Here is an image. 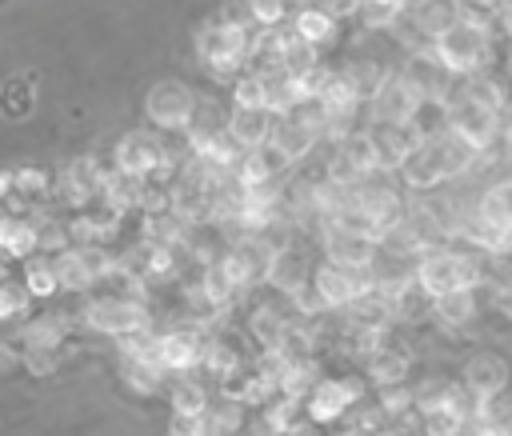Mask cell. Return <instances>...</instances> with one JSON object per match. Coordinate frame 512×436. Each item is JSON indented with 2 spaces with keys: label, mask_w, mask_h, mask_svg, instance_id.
<instances>
[{
  "label": "cell",
  "mask_w": 512,
  "mask_h": 436,
  "mask_svg": "<svg viewBox=\"0 0 512 436\" xmlns=\"http://www.w3.org/2000/svg\"><path fill=\"white\" fill-rule=\"evenodd\" d=\"M288 436H320V428H316V424H308V420H304V424H300V428H292V432H288Z\"/></svg>",
  "instance_id": "cell-36"
},
{
  "label": "cell",
  "mask_w": 512,
  "mask_h": 436,
  "mask_svg": "<svg viewBox=\"0 0 512 436\" xmlns=\"http://www.w3.org/2000/svg\"><path fill=\"white\" fill-rule=\"evenodd\" d=\"M400 72L412 80V88L420 92L424 104H444L448 92L456 88V76H452L432 52H424V56H408V60L400 64Z\"/></svg>",
  "instance_id": "cell-14"
},
{
  "label": "cell",
  "mask_w": 512,
  "mask_h": 436,
  "mask_svg": "<svg viewBox=\"0 0 512 436\" xmlns=\"http://www.w3.org/2000/svg\"><path fill=\"white\" fill-rule=\"evenodd\" d=\"M228 88H232V108H264V88L252 68H244L236 80H228Z\"/></svg>",
  "instance_id": "cell-30"
},
{
  "label": "cell",
  "mask_w": 512,
  "mask_h": 436,
  "mask_svg": "<svg viewBox=\"0 0 512 436\" xmlns=\"http://www.w3.org/2000/svg\"><path fill=\"white\" fill-rule=\"evenodd\" d=\"M496 128H500V144L508 148V156H512V96L504 100V108L496 112Z\"/></svg>",
  "instance_id": "cell-34"
},
{
  "label": "cell",
  "mask_w": 512,
  "mask_h": 436,
  "mask_svg": "<svg viewBox=\"0 0 512 436\" xmlns=\"http://www.w3.org/2000/svg\"><path fill=\"white\" fill-rule=\"evenodd\" d=\"M120 372H124L128 388H132V392H144V396L160 392V384H164V376H168L156 360H136V356H120Z\"/></svg>",
  "instance_id": "cell-26"
},
{
  "label": "cell",
  "mask_w": 512,
  "mask_h": 436,
  "mask_svg": "<svg viewBox=\"0 0 512 436\" xmlns=\"http://www.w3.org/2000/svg\"><path fill=\"white\" fill-rule=\"evenodd\" d=\"M252 72L260 76L264 108H268L272 116H284V112H292V108L300 104V96H296V76H292L288 68H252Z\"/></svg>",
  "instance_id": "cell-22"
},
{
  "label": "cell",
  "mask_w": 512,
  "mask_h": 436,
  "mask_svg": "<svg viewBox=\"0 0 512 436\" xmlns=\"http://www.w3.org/2000/svg\"><path fill=\"white\" fill-rule=\"evenodd\" d=\"M508 380H512V368H508V360L500 356V352H492V348H480V352H472L468 360H464V372H460V384H464V392L468 396H500L504 388H508Z\"/></svg>",
  "instance_id": "cell-11"
},
{
  "label": "cell",
  "mask_w": 512,
  "mask_h": 436,
  "mask_svg": "<svg viewBox=\"0 0 512 436\" xmlns=\"http://www.w3.org/2000/svg\"><path fill=\"white\" fill-rule=\"evenodd\" d=\"M204 328L196 324H180V328H164L160 340H156V364L164 372H176V376H188L200 368V356H204Z\"/></svg>",
  "instance_id": "cell-10"
},
{
  "label": "cell",
  "mask_w": 512,
  "mask_h": 436,
  "mask_svg": "<svg viewBox=\"0 0 512 436\" xmlns=\"http://www.w3.org/2000/svg\"><path fill=\"white\" fill-rule=\"evenodd\" d=\"M308 284H312V256H308V252H300L296 244H292V248H284V252H276V256L268 260L264 288H272L280 300L296 296V292H300V288H308Z\"/></svg>",
  "instance_id": "cell-12"
},
{
  "label": "cell",
  "mask_w": 512,
  "mask_h": 436,
  "mask_svg": "<svg viewBox=\"0 0 512 436\" xmlns=\"http://www.w3.org/2000/svg\"><path fill=\"white\" fill-rule=\"evenodd\" d=\"M440 116H444V128L452 136H460L464 144H472L476 152H492L500 144V128H496V112L488 104H480L476 96H468L456 80V88L448 92V100L440 104Z\"/></svg>",
  "instance_id": "cell-4"
},
{
  "label": "cell",
  "mask_w": 512,
  "mask_h": 436,
  "mask_svg": "<svg viewBox=\"0 0 512 436\" xmlns=\"http://www.w3.org/2000/svg\"><path fill=\"white\" fill-rule=\"evenodd\" d=\"M360 400H368V384L360 376H320L304 396V412L312 424H332Z\"/></svg>",
  "instance_id": "cell-9"
},
{
  "label": "cell",
  "mask_w": 512,
  "mask_h": 436,
  "mask_svg": "<svg viewBox=\"0 0 512 436\" xmlns=\"http://www.w3.org/2000/svg\"><path fill=\"white\" fill-rule=\"evenodd\" d=\"M292 28H296V36L300 40H308L312 48H320L324 40H332V32H336V20L320 8V4H304L296 16H292Z\"/></svg>",
  "instance_id": "cell-24"
},
{
  "label": "cell",
  "mask_w": 512,
  "mask_h": 436,
  "mask_svg": "<svg viewBox=\"0 0 512 436\" xmlns=\"http://www.w3.org/2000/svg\"><path fill=\"white\" fill-rule=\"evenodd\" d=\"M480 156L472 144H464L460 136H452L448 128H436L420 140V148L400 164L396 180L404 184V192L412 196H424V192H436L444 184H456L464 176H472L480 168Z\"/></svg>",
  "instance_id": "cell-1"
},
{
  "label": "cell",
  "mask_w": 512,
  "mask_h": 436,
  "mask_svg": "<svg viewBox=\"0 0 512 436\" xmlns=\"http://www.w3.org/2000/svg\"><path fill=\"white\" fill-rule=\"evenodd\" d=\"M244 16L256 28H276L288 16V0H244Z\"/></svg>",
  "instance_id": "cell-31"
},
{
  "label": "cell",
  "mask_w": 512,
  "mask_h": 436,
  "mask_svg": "<svg viewBox=\"0 0 512 436\" xmlns=\"http://www.w3.org/2000/svg\"><path fill=\"white\" fill-rule=\"evenodd\" d=\"M336 72L348 80V88L360 96V104H368V96L380 88V80H384L388 68H380L376 60H352V64H344V68H336Z\"/></svg>",
  "instance_id": "cell-29"
},
{
  "label": "cell",
  "mask_w": 512,
  "mask_h": 436,
  "mask_svg": "<svg viewBox=\"0 0 512 436\" xmlns=\"http://www.w3.org/2000/svg\"><path fill=\"white\" fill-rule=\"evenodd\" d=\"M500 312H504V316H508V320H512V296H508V300H504V308H500Z\"/></svg>",
  "instance_id": "cell-37"
},
{
  "label": "cell",
  "mask_w": 512,
  "mask_h": 436,
  "mask_svg": "<svg viewBox=\"0 0 512 436\" xmlns=\"http://www.w3.org/2000/svg\"><path fill=\"white\" fill-rule=\"evenodd\" d=\"M472 212H476L484 224H492V228H500V232H512V172H504V176L480 184V188L472 192Z\"/></svg>",
  "instance_id": "cell-19"
},
{
  "label": "cell",
  "mask_w": 512,
  "mask_h": 436,
  "mask_svg": "<svg viewBox=\"0 0 512 436\" xmlns=\"http://www.w3.org/2000/svg\"><path fill=\"white\" fill-rule=\"evenodd\" d=\"M200 96L184 84V80H156L144 96V116L156 132H188V124L196 120Z\"/></svg>",
  "instance_id": "cell-7"
},
{
  "label": "cell",
  "mask_w": 512,
  "mask_h": 436,
  "mask_svg": "<svg viewBox=\"0 0 512 436\" xmlns=\"http://www.w3.org/2000/svg\"><path fill=\"white\" fill-rule=\"evenodd\" d=\"M300 424H304V400L284 396V392H276V396L264 400V428H268V432L288 436V432L300 428Z\"/></svg>",
  "instance_id": "cell-23"
},
{
  "label": "cell",
  "mask_w": 512,
  "mask_h": 436,
  "mask_svg": "<svg viewBox=\"0 0 512 436\" xmlns=\"http://www.w3.org/2000/svg\"><path fill=\"white\" fill-rule=\"evenodd\" d=\"M372 288L376 284H372L368 268H340V264H328V260L312 264V292L320 296V304L328 312H344L348 304H356Z\"/></svg>",
  "instance_id": "cell-8"
},
{
  "label": "cell",
  "mask_w": 512,
  "mask_h": 436,
  "mask_svg": "<svg viewBox=\"0 0 512 436\" xmlns=\"http://www.w3.org/2000/svg\"><path fill=\"white\" fill-rule=\"evenodd\" d=\"M28 308H32V296L16 280H0V320L28 316Z\"/></svg>",
  "instance_id": "cell-32"
},
{
  "label": "cell",
  "mask_w": 512,
  "mask_h": 436,
  "mask_svg": "<svg viewBox=\"0 0 512 436\" xmlns=\"http://www.w3.org/2000/svg\"><path fill=\"white\" fill-rule=\"evenodd\" d=\"M480 308H484V300H480L476 288H456V292L432 296L428 320L440 324V328H448V332H464V328H472L480 320Z\"/></svg>",
  "instance_id": "cell-16"
},
{
  "label": "cell",
  "mask_w": 512,
  "mask_h": 436,
  "mask_svg": "<svg viewBox=\"0 0 512 436\" xmlns=\"http://www.w3.org/2000/svg\"><path fill=\"white\" fill-rule=\"evenodd\" d=\"M168 396H172V412L184 416V420H200L208 412V388L200 380H192V376H180Z\"/></svg>",
  "instance_id": "cell-25"
},
{
  "label": "cell",
  "mask_w": 512,
  "mask_h": 436,
  "mask_svg": "<svg viewBox=\"0 0 512 436\" xmlns=\"http://www.w3.org/2000/svg\"><path fill=\"white\" fill-rule=\"evenodd\" d=\"M248 40L252 24L248 16H212L196 28V56L216 80H236L248 64Z\"/></svg>",
  "instance_id": "cell-3"
},
{
  "label": "cell",
  "mask_w": 512,
  "mask_h": 436,
  "mask_svg": "<svg viewBox=\"0 0 512 436\" xmlns=\"http://www.w3.org/2000/svg\"><path fill=\"white\" fill-rule=\"evenodd\" d=\"M36 248H40V224L28 216L0 212V256L4 260H32Z\"/></svg>",
  "instance_id": "cell-21"
},
{
  "label": "cell",
  "mask_w": 512,
  "mask_h": 436,
  "mask_svg": "<svg viewBox=\"0 0 512 436\" xmlns=\"http://www.w3.org/2000/svg\"><path fill=\"white\" fill-rule=\"evenodd\" d=\"M20 288L32 296V300H52L60 292L56 284V272H52V260L48 256H36L24 264V276H20Z\"/></svg>",
  "instance_id": "cell-28"
},
{
  "label": "cell",
  "mask_w": 512,
  "mask_h": 436,
  "mask_svg": "<svg viewBox=\"0 0 512 436\" xmlns=\"http://www.w3.org/2000/svg\"><path fill=\"white\" fill-rule=\"evenodd\" d=\"M296 316L288 312V304H252L248 308V336H252V344L264 352V356H276L280 352V340H284V332H288V324H292Z\"/></svg>",
  "instance_id": "cell-18"
},
{
  "label": "cell",
  "mask_w": 512,
  "mask_h": 436,
  "mask_svg": "<svg viewBox=\"0 0 512 436\" xmlns=\"http://www.w3.org/2000/svg\"><path fill=\"white\" fill-rule=\"evenodd\" d=\"M148 300L144 296H132V292H104V296H92L80 312L84 328L100 332V336H128V332H140V328H152L148 320Z\"/></svg>",
  "instance_id": "cell-5"
},
{
  "label": "cell",
  "mask_w": 512,
  "mask_h": 436,
  "mask_svg": "<svg viewBox=\"0 0 512 436\" xmlns=\"http://www.w3.org/2000/svg\"><path fill=\"white\" fill-rule=\"evenodd\" d=\"M104 172H108V168H104L96 156H76V160L64 168V176H60V200L80 212L84 204H92V200L100 196Z\"/></svg>",
  "instance_id": "cell-15"
},
{
  "label": "cell",
  "mask_w": 512,
  "mask_h": 436,
  "mask_svg": "<svg viewBox=\"0 0 512 436\" xmlns=\"http://www.w3.org/2000/svg\"><path fill=\"white\" fill-rule=\"evenodd\" d=\"M336 148L360 168V176H372V172H376V140H372V128H368V124H360L356 132H348Z\"/></svg>",
  "instance_id": "cell-27"
},
{
  "label": "cell",
  "mask_w": 512,
  "mask_h": 436,
  "mask_svg": "<svg viewBox=\"0 0 512 436\" xmlns=\"http://www.w3.org/2000/svg\"><path fill=\"white\" fill-rule=\"evenodd\" d=\"M268 144L296 168V164H304L316 148H320V136L296 116V112H284V116H272V132H268Z\"/></svg>",
  "instance_id": "cell-13"
},
{
  "label": "cell",
  "mask_w": 512,
  "mask_h": 436,
  "mask_svg": "<svg viewBox=\"0 0 512 436\" xmlns=\"http://www.w3.org/2000/svg\"><path fill=\"white\" fill-rule=\"evenodd\" d=\"M316 248H320V260L340 264V268H368L376 256V244L368 236H352V232H340L332 224L316 236Z\"/></svg>",
  "instance_id": "cell-17"
},
{
  "label": "cell",
  "mask_w": 512,
  "mask_h": 436,
  "mask_svg": "<svg viewBox=\"0 0 512 436\" xmlns=\"http://www.w3.org/2000/svg\"><path fill=\"white\" fill-rule=\"evenodd\" d=\"M48 176L40 168H16V196H44Z\"/></svg>",
  "instance_id": "cell-33"
},
{
  "label": "cell",
  "mask_w": 512,
  "mask_h": 436,
  "mask_svg": "<svg viewBox=\"0 0 512 436\" xmlns=\"http://www.w3.org/2000/svg\"><path fill=\"white\" fill-rule=\"evenodd\" d=\"M420 108H424V100H420V92L412 88V80H408L400 68H388L384 80H380V88H376V92L368 96V104H364V120H368L372 128H384V124H412Z\"/></svg>",
  "instance_id": "cell-6"
},
{
  "label": "cell",
  "mask_w": 512,
  "mask_h": 436,
  "mask_svg": "<svg viewBox=\"0 0 512 436\" xmlns=\"http://www.w3.org/2000/svg\"><path fill=\"white\" fill-rule=\"evenodd\" d=\"M320 8H324L332 20H340V16H352V12L360 8V0H324Z\"/></svg>",
  "instance_id": "cell-35"
},
{
  "label": "cell",
  "mask_w": 512,
  "mask_h": 436,
  "mask_svg": "<svg viewBox=\"0 0 512 436\" xmlns=\"http://www.w3.org/2000/svg\"><path fill=\"white\" fill-rule=\"evenodd\" d=\"M224 132H228V140H232L240 152L264 148V144H268V132H272V112H268V108H228Z\"/></svg>",
  "instance_id": "cell-20"
},
{
  "label": "cell",
  "mask_w": 512,
  "mask_h": 436,
  "mask_svg": "<svg viewBox=\"0 0 512 436\" xmlns=\"http://www.w3.org/2000/svg\"><path fill=\"white\" fill-rule=\"evenodd\" d=\"M432 56L456 76H476V72H488L492 68V56H496V32L492 24L484 20H452L448 28L436 32L432 40Z\"/></svg>",
  "instance_id": "cell-2"
}]
</instances>
